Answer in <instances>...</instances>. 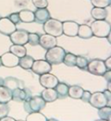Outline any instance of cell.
<instances>
[{
	"label": "cell",
	"instance_id": "6da1fadb",
	"mask_svg": "<svg viewBox=\"0 0 111 121\" xmlns=\"http://www.w3.org/2000/svg\"><path fill=\"white\" fill-rule=\"evenodd\" d=\"M90 27L91 29L93 35L97 38H107L109 34H110V23L105 20H95Z\"/></svg>",
	"mask_w": 111,
	"mask_h": 121
},
{
	"label": "cell",
	"instance_id": "7a4b0ae2",
	"mask_svg": "<svg viewBox=\"0 0 111 121\" xmlns=\"http://www.w3.org/2000/svg\"><path fill=\"white\" fill-rule=\"evenodd\" d=\"M66 54V50L63 48L56 45L47 50L45 55V59L49 63L58 65L63 63Z\"/></svg>",
	"mask_w": 111,
	"mask_h": 121
},
{
	"label": "cell",
	"instance_id": "3957f363",
	"mask_svg": "<svg viewBox=\"0 0 111 121\" xmlns=\"http://www.w3.org/2000/svg\"><path fill=\"white\" fill-rule=\"evenodd\" d=\"M46 102L41 96L35 95L31 97L28 101H24V108L27 112H40L46 106Z\"/></svg>",
	"mask_w": 111,
	"mask_h": 121
},
{
	"label": "cell",
	"instance_id": "277c9868",
	"mask_svg": "<svg viewBox=\"0 0 111 121\" xmlns=\"http://www.w3.org/2000/svg\"><path fill=\"white\" fill-rule=\"evenodd\" d=\"M43 30L46 34L50 35L55 38H58L63 34L62 22L56 19H49L43 24Z\"/></svg>",
	"mask_w": 111,
	"mask_h": 121
},
{
	"label": "cell",
	"instance_id": "5b68a950",
	"mask_svg": "<svg viewBox=\"0 0 111 121\" xmlns=\"http://www.w3.org/2000/svg\"><path fill=\"white\" fill-rule=\"evenodd\" d=\"M87 69L90 73L96 76H103L106 71L108 70L105 66L104 61L102 60H93L88 62Z\"/></svg>",
	"mask_w": 111,
	"mask_h": 121
},
{
	"label": "cell",
	"instance_id": "8992f818",
	"mask_svg": "<svg viewBox=\"0 0 111 121\" xmlns=\"http://www.w3.org/2000/svg\"><path fill=\"white\" fill-rule=\"evenodd\" d=\"M31 69L33 73H36L38 75H42V74L46 73H50L52 70V66L46 60H35Z\"/></svg>",
	"mask_w": 111,
	"mask_h": 121
},
{
	"label": "cell",
	"instance_id": "52a82bcc",
	"mask_svg": "<svg viewBox=\"0 0 111 121\" xmlns=\"http://www.w3.org/2000/svg\"><path fill=\"white\" fill-rule=\"evenodd\" d=\"M88 102L96 109H100L106 105H108V100L106 97L103 92L100 91H96L91 94Z\"/></svg>",
	"mask_w": 111,
	"mask_h": 121
},
{
	"label": "cell",
	"instance_id": "ba28073f",
	"mask_svg": "<svg viewBox=\"0 0 111 121\" xmlns=\"http://www.w3.org/2000/svg\"><path fill=\"white\" fill-rule=\"evenodd\" d=\"M40 84L45 88H55L59 81L57 77L50 73H46L40 76L39 78Z\"/></svg>",
	"mask_w": 111,
	"mask_h": 121
},
{
	"label": "cell",
	"instance_id": "9c48e42d",
	"mask_svg": "<svg viewBox=\"0 0 111 121\" xmlns=\"http://www.w3.org/2000/svg\"><path fill=\"white\" fill-rule=\"evenodd\" d=\"M10 41L14 45H25L28 43V32L24 30H16L10 35Z\"/></svg>",
	"mask_w": 111,
	"mask_h": 121
},
{
	"label": "cell",
	"instance_id": "30bf717a",
	"mask_svg": "<svg viewBox=\"0 0 111 121\" xmlns=\"http://www.w3.org/2000/svg\"><path fill=\"white\" fill-rule=\"evenodd\" d=\"M31 95V91L28 88L17 87L12 91V100L16 102H24L28 101Z\"/></svg>",
	"mask_w": 111,
	"mask_h": 121
},
{
	"label": "cell",
	"instance_id": "8fae6325",
	"mask_svg": "<svg viewBox=\"0 0 111 121\" xmlns=\"http://www.w3.org/2000/svg\"><path fill=\"white\" fill-rule=\"evenodd\" d=\"M17 30L16 24L11 22L8 17H1L0 19V33L10 36Z\"/></svg>",
	"mask_w": 111,
	"mask_h": 121
},
{
	"label": "cell",
	"instance_id": "7c38bea8",
	"mask_svg": "<svg viewBox=\"0 0 111 121\" xmlns=\"http://www.w3.org/2000/svg\"><path fill=\"white\" fill-rule=\"evenodd\" d=\"M19 57L14 55L12 52H6L1 56L2 66L8 68H13L17 66L19 64Z\"/></svg>",
	"mask_w": 111,
	"mask_h": 121
},
{
	"label": "cell",
	"instance_id": "4fadbf2b",
	"mask_svg": "<svg viewBox=\"0 0 111 121\" xmlns=\"http://www.w3.org/2000/svg\"><path fill=\"white\" fill-rule=\"evenodd\" d=\"M79 25L74 21H65L62 23L63 34L69 37H76L78 33Z\"/></svg>",
	"mask_w": 111,
	"mask_h": 121
},
{
	"label": "cell",
	"instance_id": "5bb4252c",
	"mask_svg": "<svg viewBox=\"0 0 111 121\" xmlns=\"http://www.w3.org/2000/svg\"><path fill=\"white\" fill-rule=\"evenodd\" d=\"M39 45L42 46L43 48L48 50L57 45V38L48 34L42 35L40 37V43H39Z\"/></svg>",
	"mask_w": 111,
	"mask_h": 121
},
{
	"label": "cell",
	"instance_id": "9a60e30c",
	"mask_svg": "<svg viewBox=\"0 0 111 121\" xmlns=\"http://www.w3.org/2000/svg\"><path fill=\"white\" fill-rule=\"evenodd\" d=\"M35 14V21H36L38 24H44L46 21L50 18V12L47 9H37L34 12Z\"/></svg>",
	"mask_w": 111,
	"mask_h": 121
},
{
	"label": "cell",
	"instance_id": "2e32d148",
	"mask_svg": "<svg viewBox=\"0 0 111 121\" xmlns=\"http://www.w3.org/2000/svg\"><path fill=\"white\" fill-rule=\"evenodd\" d=\"M41 97L46 102H55L59 98L55 88H45L41 93Z\"/></svg>",
	"mask_w": 111,
	"mask_h": 121
},
{
	"label": "cell",
	"instance_id": "e0dca14e",
	"mask_svg": "<svg viewBox=\"0 0 111 121\" xmlns=\"http://www.w3.org/2000/svg\"><path fill=\"white\" fill-rule=\"evenodd\" d=\"M12 100V90L4 85L0 86V102L8 103Z\"/></svg>",
	"mask_w": 111,
	"mask_h": 121
},
{
	"label": "cell",
	"instance_id": "ac0fdd59",
	"mask_svg": "<svg viewBox=\"0 0 111 121\" xmlns=\"http://www.w3.org/2000/svg\"><path fill=\"white\" fill-rule=\"evenodd\" d=\"M20 20L23 23H32L35 21L34 12L28 9H22L18 13Z\"/></svg>",
	"mask_w": 111,
	"mask_h": 121
},
{
	"label": "cell",
	"instance_id": "d6986e66",
	"mask_svg": "<svg viewBox=\"0 0 111 121\" xmlns=\"http://www.w3.org/2000/svg\"><path fill=\"white\" fill-rule=\"evenodd\" d=\"M77 35H78L79 38H83V39H89V38H92L93 34L90 26L86 24H82L79 25Z\"/></svg>",
	"mask_w": 111,
	"mask_h": 121
},
{
	"label": "cell",
	"instance_id": "ffe728a7",
	"mask_svg": "<svg viewBox=\"0 0 111 121\" xmlns=\"http://www.w3.org/2000/svg\"><path fill=\"white\" fill-rule=\"evenodd\" d=\"M20 84H23L21 81H20L16 78H13V77H8V78H5L3 80V83L2 85L7 87L10 90H14L17 87H20Z\"/></svg>",
	"mask_w": 111,
	"mask_h": 121
},
{
	"label": "cell",
	"instance_id": "44dd1931",
	"mask_svg": "<svg viewBox=\"0 0 111 121\" xmlns=\"http://www.w3.org/2000/svg\"><path fill=\"white\" fill-rule=\"evenodd\" d=\"M91 15L93 19L95 20H105L107 17V10L106 8H98V7H94L91 9Z\"/></svg>",
	"mask_w": 111,
	"mask_h": 121
},
{
	"label": "cell",
	"instance_id": "7402d4cb",
	"mask_svg": "<svg viewBox=\"0 0 111 121\" xmlns=\"http://www.w3.org/2000/svg\"><path fill=\"white\" fill-rule=\"evenodd\" d=\"M84 90L81 87L77 86V85H73L69 87V91H68V95L72 99H81V98L83 95Z\"/></svg>",
	"mask_w": 111,
	"mask_h": 121
},
{
	"label": "cell",
	"instance_id": "603a6c76",
	"mask_svg": "<svg viewBox=\"0 0 111 121\" xmlns=\"http://www.w3.org/2000/svg\"><path fill=\"white\" fill-rule=\"evenodd\" d=\"M10 52H12L14 55L19 58H21L23 56L27 55V49L25 47V45H13L10 46Z\"/></svg>",
	"mask_w": 111,
	"mask_h": 121
},
{
	"label": "cell",
	"instance_id": "cb8c5ba5",
	"mask_svg": "<svg viewBox=\"0 0 111 121\" xmlns=\"http://www.w3.org/2000/svg\"><path fill=\"white\" fill-rule=\"evenodd\" d=\"M34 61H35V60L32 57V56L26 55V56H23V57L19 59L18 66H20V67L24 69H29L32 68Z\"/></svg>",
	"mask_w": 111,
	"mask_h": 121
},
{
	"label": "cell",
	"instance_id": "d4e9b609",
	"mask_svg": "<svg viewBox=\"0 0 111 121\" xmlns=\"http://www.w3.org/2000/svg\"><path fill=\"white\" fill-rule=\"evenodd\" d=\"M98 114L101 120H110L111 117V108L110 106L106 105L104 107H102L99 109Z\"/></svg>",
	"mask_w": 111,
	"mask_h": 121
},
{
	"label": "cell",
	"instance_id": "484cf974",
	"mask_svg": "<svg viewBox=\"0 0 111 121\" xmlns=\"http://www.w3.org/2000/svg\"><path fill=\"white\" fill-rule=\"evenodd\" d=\"M69 86L65 83H59L57 84V86L55 87L57 93L58 95V97L61 98H66L68 96V91H69Z\"/></svg>",
	"mask_w": 111,
	"mask_h": 121
},
{
	"label": "cell",
	"instance_id": "4316f807",
	"mask_svg": "<svg viewBox=\"0 0 111 121\" xmlns=\"http://www.w3.org/2000/svg\"><path fill=\"white\" fill-rule=\"evenodd\" d=\"M27 121H46L47 119L44 115L40 112H30L26 117Z\"/></svg>",
	"mask_w": 111,
	"mask_h": 121
},
{
	"label": "cell",
	"instance_id": "83f0119b",
	"mask_svg": "<svg viewBox=\"0 0 111 121\" xmlns=\"http://www.w3.org/2000/svg\"><path fill=\"white\" fill-rule=\"evenodd\" d=\"M76 56L72 53H66L65 57L63 60V63H65L66 66H76Z\"/></svg>",
	"mask_w": 111,
	"mask_h": 121
},
{
	"label": "cell",
	"instance_id": "f1b7e54d",
	"mask_svg": "<svg viewBox=\"0 0 111 121\" xmlns=\"http://www.w3.org/2000/svg\"><path fill=\"white\" fill-rule=\"evenodd\" d=\"M88 64V60L86 57L84 56H76V66H77L79 69H86Z\"/></svg>",
	"mask_w": 111,
	"mask_h": 121
},
{
	"label": "cell",
	"instance_id": "f546056e",
	"mask_svg": "<svg viewBox=\"0 0 111 121\" xmlns=\"http://www.w3.org/2000/svg\"><path fill=\"white\" fill-rule=\"evenodd\" d=\"M91 4L98 8H106L111 4V0H91Z\"/></svg>",
	"mask_w": 111,
	"mask_h": 121
},
{
	"label": "cell",
	"instance_id": "4dcf8cb0",
	"mask_svg": "<svg viewBox=\"0 0 111 121\" xmlns=\"http://www.w3.org/2000/svg\"><path fill=\"white\" fill-rule=\"evenodd\" d=\"M28 43L32 46L38 45L40 43V35L36 33H28Z\"/></svg>",
	"mask_w": 111,
	"mask_h": 121
},
{
	"label": "cell",
	"instance_id": "1f68e13d",
	"mask_svg": "<svg viewBox=\"0 0 111 121\" xmlns=\"http://www.w3.org/2000/svg\"><path fill=\"white\" fill-rule=\"evenodd\" d=\"M10 112V107L6 103H1L0 102V120L6 117Z\"/></svg>",
	"mask_w": 111,
	"mask_h": 121
},
{
	"label": "cell",
	"instance_id": "d6a6232c",
	"mask_svg": "<svg viewBox=\"0 0 111 121\" xmlns=\"http://www.w3.org/2000/svg\"><path fill=\"white\" fill-rule=\"evenodd\" d=\"M32 2L37 9H44L48 6L47 0H32Z\"/></svg>",
	"mask_w": 111,
	"mask_h": 121
},
{
	"label": "cell",
	"instance_id": "836d02e7",
	"mask_svg": "<svg viewBox=\"0 0 111 121\" xmlns=\"http://www.w3.org/2000/svg\"><path fill=\"white\" fill-rule=\"evenodd\" d=\"M8 19L10 20L11 22L14 23V24H17L20 23V17H19V13H13L10 14L8 17Z\"/></svg>",
	"mask_w": 111,
	"mask_h": 121
},
{
	"label": "cell",
	"instance_id": "e575fe53",
	"mask_svg": "<svg viewBox=\"0 0 111 121\" xmlns=\"http://www.w3.org/2000/svg\"><path fill=\"white\" fill-rule=\"evenodd\" d=\"M91 93L88 91H84L83 92V95L81 98V99L82 101H84V102H89V99H90V97H91Z\"/></svg>",
	"mask_w": 111,
	"mask_h": 121
},
{
	"label": "cell",
	"instance_id": "d590c367",
	"mask_svg": "<svg viewBox=\"0 0 111 121\" xmlns=\"http://www.w3.org/2000/svg\"><path fill=\"white\" fill-rule=\"evenodd\" d=\"M104 95H106V99L108 100V106H110V100H111V93H110V90H106L104 91Z\"/></svg>",
	"mask_w": 111,
	"mask_h": 121
},
{
	"label": "cell",
	"instance_id": "8d00e7d4",
	"mask_svg": "<svg viewBox=\"0 0 111 121\" xmlns=\"http://www.w3.org/2000/svg\"><path fill=\"white\" fill-rule=\"evenodd\" d=\"M103 77H104L105 79L108 82H110V78H111V71H110V69H108V70L106 71V73L103 74Z\"/></svg>",
	"mask_w": 111,
	"mask_h": 121
},
{
	"label": "cell",
	"instance_id": "74e56055",
	"mask_svg": "<svg viewBox=\"0 0 111 121\" xmlns=\"http://www.w3.org/2000/svg\"><path fill=\"white\" fill-rule=\"evenodd\" d=\"M104 63H105V66L107 69H111V57L110 56L108 59H106V60L104 61Z\"/></svg>",
	"mask_w": 111,
	"mask_h": 121
},
{
	"label": "cell",
	"instance_id": "f35d334b",
	"mask_svg": "<svg viewBox=\"0 0 111 121\" xmlns=\"http://www.w3.org/2000/svg\"><path fill=\"white\" fill-rule=\"evenodd\" d=\"M1 121H7V120H11V121H14L15 120L14 119V118H12V117H3L2 119H1L0 120Z\"/></svg>",
	"mask_w": 111,
	"mask_h": 121
},
{
	"label": "cell",
	"instance_id": "ab89813d",
	"mask_svg": "<svg viewBox=\"0 0 111 121\" xmlns=\"http://www.w3.org/2000/svg\"><path fill=\"white\" fill-rule=\"evenodd\" d=\"M2 83H3V80H2L1 78H0V86L2 85Z\"/></svg>",
	"mask_w": 111,
	"mask_h": 121
},
{
	"label": "cell",
	"instance_id": "60d3db41",
	"mask_svg": "<svg viewBox=\"0 0 111 121\" xmlns=\"http://www.w3.org/2000/svg\"><path fill=\"white\" fill-rule=\"evenodd\" d=\"M2 65V60H1V56H0V66H1Z\"/></svg>",
	"mask_w": 111,
	"mask_h": 121
},
{
	"label": "cell",
	"instance_id": "b9f144b4",
	"mask_svg": "<svg viewBox=\"0 0 111 121\" xmlns=\"http://www.w3.org/2000/svg\"><path fill=\"white\" fill-rule=\"evenodd\" d=\"M0 19H1V16H0Z\"/></svg>",
	"mask_w": 111,
	"mask_h": 121
}]
</instances>
